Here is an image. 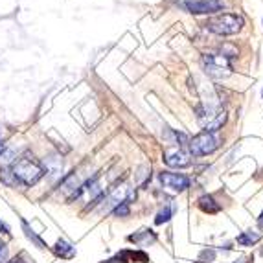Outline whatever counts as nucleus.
<instances>
[{"label":"nucleus","mask_w":263,"mask_h":263,"mask_svg":"<svg viewBox=\"0 0 263 263\" xmlns=\"http://www.w3.org/2000/svg\"><path fill=\"white\" fill-rule=\"evenodd\" d=\"M0 180H2V182H6L8 186L17 184V180H15L13 173H11V170H9V167H2V170H0Z\"/></svg>","instance_id":"4468645a"},{"label":"nucleus","mask_w":263,"mask_h":263,"mask_svg":"<svg viewBox=\"0 0 263 263\" xmlns=\"http://www.w3.org/2000/svg\"><path fill=\"white\" fill-rule=\"evenodd\" d=\"M243 17L239 15H232V13H223V15H217L214 18H208L204 28L215 35H221V37H228V35H236L239 33L243 28Z\"/></svg>","instance_id":"f03ea898"},{"label":"nucleus","mask_w":263,"mask_h":263,"mask_svg":"<svg viewBox=\"0 0 263 263\" xmlns=\"http://www.w3.org/2000/svg\"><path fill=\"white\" fill-rule=\"evenodd\" d=\"M239 263H247V261H245V259H241V261H239Z\"/></svg>","instance_id":"4be33fe9"},{"label":"nucleus","mask_w":263,"mask_h":263,"mask_svg":"<svg viewBox=\"0 0 263 263\" xmlns=\"http://www.w3.org/2000/svg\"><path fill=\"white\" fill-rule=\"evenodd\" d=\"M133 199H135V192H133L129 186L125 184H120L116 186V188H112V192L107 195V206H118V204H122V202H131Z\"/></svg>","instance_id":"1a4fd4ad"},{"label":"nucleus","mask_w":263,"mask_h":263,"mask_svg":"<svg viewBox=\"0 0 263 263\" xmlns=\"http://www.w3.org/2000/svg\"><path fill=\"white\" fill-rule=\"evenodd\" d=\"M0 230H2L4 234H9V227L6 223H2V221H0Z\"/></svg>","instance_id":"a211bd4d"},{"label":"nucleus","mask_w":263,"mask_h":263,"mask_svg":"<svg viewBox=\"0 0 263 263\" xmlns=\"http://www.w3.org/2000/svg\"><path fill=\"white\" fill-rule=\"evenodd\" d=\"M201 65L206 76L214 79H223L232 74L230 57L224 55V53H204L201 59Z\"/></svg>","instance_id":"7ed1b4c3"},{"label":"nucleus","mask_w":263,"mask_h":263,"mask_svg":"<svg viewBox=\"0 0 263 263\" xmlns=\"http://www.w3.org/2000/svg\"><path fill=\"white\" fill-rule=\"evenodd\" d=\"M9 170L13 173L17 184H22V186L37 184L44 175L43 164H41L31 153H22L18 158H15V162L11 164Z\"/></svg>","instance_id":"f257e3e1"},{"label":"nucleus","mask_w":263,"mask_h":263,"mask_svg":"<svg viewBox=\"0 0 263 263\" xmlns=\"http://www.w3.org/2000/svg\"><path fill=\"white\" fill-rule=\"evenodd\" d=\"M199 208L202 212H206V214H217V212H221V206L215 202V199L212 195H202L199 199Z\"/></svg>","instance_id":"9d476101"},{"label":"nucleus","mask_w":263,"mask_h":263,"mask_svg":"<svg viewBox=\"0 0 263 263\" xmlns=\"http://www.w3.org/2000/svg\"><path fill=\"white\" fill-rule=\"evenodd\" d=\"M8 263H22L21 259H13V261H8Z\"/></svg>","instance_id":"aec40b11"},{"label":"nucleus","mask_w":263,"mask_h":263,"mask_svg":"<svg viewBox=\"0 0 263 263\" xmlns=\"http://www.w3.org/2000/svg\"><path fill=\"white\" fill-rule=\"evenodd\" d=\"M197 120L201 123V127L206 133H215L219 131L227 122V112L224 110L212 109V107L199 105L197 107Z\"/></svg>","instance_id":"39448f33"},{"label":"nucleus","mask_w":263,"mask_h":263,"mask_svg":"<svg viewBox=\"0 0 263 263\" xmlns=\"http://www.w3.org/2000/svg\"><path fill=\"white\" fill-rule=\"evenodd\" d=\"M55 254L61 256V258H74L76 249L66 241H57L55 243Z\"/></svg>","instance_id":"f8f14e48"},{"label":"nucleus","mask_w":263,"mask_h":263,"mask_svg":"<svg viewBox=\"0 0 263 263\" xmlns=\"http://www.w3.org/2000/svg\"><path fill=\"white\" fill-rule=\"evenodd\" d=\"M261 239V236H259L258 232H243L237 236V243L243 247H252L256 245V243Z\"/></svg>","instance_id":"9b49d317"},{"label":"nucleus","mask_w":263,"mask_h":263,"mask_svg":"<svg viewBox=\"0 0 263 263\" xmlns=\"http://www.w3.org/2000/svg\"><path fill=\"white\" fill-rule=\"evenodd\" d=\"M160 182L164 188L171 190V192H184L190 188V179L182 173H170V171H162L158 175Z\"/></svg>","instance_id":"6e6552de"},{"label":"nucleus","mask_w":263,"mask_h":263,"mask_svg":"<svg viewBox=\"0 0 263 263\" xmlns=\"http://www.w3.org/2000/svg\"><path fill=\"white\" fill-rule=\"evenodd\" d=\"M162 160L170 167H188L192 166V153L184 151L182 147H170L164 151Z\"/></svg>","instance_id":"0eeeda50"},{"label":"nucleus","mask_w":263,"mask_h":263,"mask_svg":"<svg viewBox=\"0 0 263 263\" xmlns=\"http://www.w3.org/2000/svg\"><path fill=\"white\" fill-rule=\"evenodd\" d=\"M188 145H190V153H192L193 157H204V155L214 153L221 145V140L215 133L202 131V133H199L197 136H193Z\"/></svg>","instance_id":"20e7f679"},{"label":"nucleus","mask_w":263,"mask_h":263,"mask_svg":"<svg viewBox=\"0 0 263 263\" xmlns=\"http://www.w3.org/2000/svg\"><path fill=\"white\" fill-rule=\"evenodd\" d=\"M2 149H4V144H2V142H0V151H2Z\"/></svg>","instance_id":"412c9836"},{"label":"nucleus","mask_w":263,"mask_h":263,"mask_svg":"<svg viewBox=\"0 0 263 263\" xmlns=\"http://www.w3.org/2000/svg\"><path fill=\"white\" fill-rule=\"evenodd\" d=\"M129 202H122V204H118V206L114 208L112 214L116 215V217H127L129 215Z\"/></svg>","instance_id":"2eb2a0df"},{"label":"nucleus","mask_w":263,"mask_h":263,"mask_svg":"<svg viewBox=\"0 0 263 263\" xmlns=\"http://www.w3.org/2000/svg\"><path fill=\"white\" fill-rule=\"evenodd\" d=\"M170 219H171V208H164V210L158 212L155 223H157V224H162V223H167Z\"/></svg>","instance_id":"dca6fc26"},{"label":"nucleus","mask_w":263,"mask_h":263,"mask_svg":"<svg viewBox=\"0 0 263 263\" xmlns=\"http://www.w3.org/2000/svg\"><path fill=\"white\" fill-rule=\"evenodd\" d=\"M258 227L263 230V212H261V215H259V217H258Z\"/></svg>","instance_id":"6ab92c4d"},{"label":"nucleus","mask_w":263,"mask_h":263,"mask_svg":"<svg viewBox=\"0 0 263 263\" xmlns=\"http://www.w3.org/2000/svg\"><path fill=\"white\" fill-rule=\"evenodd\" d=\"M6 256H8V247H6V243L0 241V263L4 261Z\"/></svg>","instance_id":"f3484780"},{"label":"nucleus","mask_w":263,"mask_h":263,"mask_svg":"<svg viewBox=\"0 0 263 263\" xmlns=\"http://www.w3.org/2000/svg\"><path fill=\"white\" fill-rule=\"evenodd\" d=\"M22 228H24V234H26V237H28V239H31V241H33L37 247H39V249H44V247H46V245H44V241H43V239H41V237L37 236V234L33 232V230H31L30 227H28V223H26V221H22Z\"/></svg>","instance_id":"ddd939ff"},{"label":"nucleus","mask_w":263,"mask_h":263,"mask_svg":"<svg viewBox=\"0 0 263 263\" xmlns=\"http://www.w3.org/2000/svg\"><path fill=\"white\" fill-rule=\"evenodd\" d=\"M180 8H184L188 13L193 15H214L221 9H224V0H182L177 2Z\"/></svg>","instance_id":"423d86ee"}]
</instances>
